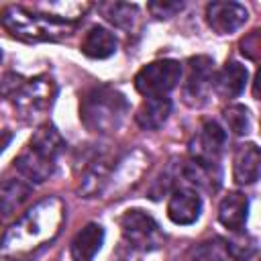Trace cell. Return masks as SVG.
Wrapping results in <instances>:
<instances>
[{
    "label": "cell",
    "mask_w": 261,
    "mask_h": 261,
    "mask_svg": "<svg viewBox=\"0 0 261 261\" xmlns=\"http://www.w3.org/2000/svg\"><path fill=\"white\" fill-rule=\"evenodd\" d=\"M247 8L239 2H210L206 6V22L218 35H230L247 22Z\"/></svg>",
    "instance_id": "30bf717a"
},
{
    "label": "cell",
    "mask_w": 261,
    "mask_h": 261,
    "mask_svg": "<svg viewBox=\"0 0 261 261\" xmlns=\"http://www.w3.org/2000/svg\"><path fill=\"white\" fill-rule=\"evenodd\" d=\"M224 130L208 120L200 126V130L192 137L190 141V155L194 161H202V163H218V157L222 153L224 147Z\"/></svg>",
    "instance_id": "9c48e42d"
},
{
    "label": "cell",
    "mask_w": 261,
    "mask_h": 261,
    "mask_svg": "<svg viewBox=\"0 0 261 261\" xmlns=\"http://www.w3.org/2000/svg\"><path fill=\"white\" fill-rule=\"evenodd\" d=\"M10 141H12V133L10 130H0V151H4Z\"/></svg>",
    "instance_id": "4316f807"
},
{
    "label": "cell",
    "mask_w": 261,
    "mask_h": 261,
    "mask_svg": "<svg viewBox=\"0 0 261 261\" xmlns=\"http://www.w3.org/2000/svg\"><path fill=\"white\" fill-rule=\"evenodd\" d=\"M181 175L192 186H198L206 192H216L220 186V177H222L218 163H202V161H194V159H190L188 163L181 165Z\"/></svg>",
    "instance_id": "d6986e66"
},
{
    "label": "cell",
    "mask_w": 261,
    "mask_h": 261,
    "mask_svg": "<svg viewBox=\"0 0 261 261\" xmlns=\"http://www.w3.org/2000/svg\"><path fill=\"white\" fill-rule=\"evenodd\" d=\"M259 169H261V153L255 143H245L239 145L234 153V163H232V177L239 186H249L259 179Z\"/></svg>",
    "instance_id": "7c38bea8"
},
{
    "label": "cell",
    "mask_w": 261,
    "mask_h": 261,
    "mask_svg": "<svg viewBox=\"0 0 261 261\" xmlns=\"http://www.w3.org/2000/svg\"><path fill=\"white\" fill-rule=\"evenodd\" d=\"M224 120H226V126L234 133V135H247L249 128H251V116H249V110L241 104H230L228 108H224Z\"/></svg>",
    "instance_id": "cb8c5ba5"
},
{
    "label": "cell",
    "mask_w": 261,
    "mask_h": 261,
    "mask_svg": "<svg viewBox=\"0 0 261 261\" xmlns=\"http://www.w3.org/2000/svg\"><path fill=\"white\" fill-rule=\"evenodd\" d=\"M104 243V228L96 222L86 224L71 241L69 255L73 261H92Z\"/></svg>",
    "instance_id": "5bb4252c"
},
{
    "label": "cell",
    "mask_w": 261,
    "mask_h": 261,
    "mask_svg": "<svg viewBox=\"0 0 261 261\" xmlns=\"http://www.w3.org/2000/svg\"><path fill=\"white\" fill-rule=\"evenodd\" d=\"M128 112L124 94L110 86H94L80 100V120L92 133H114Z\"/></svg>",
    "instance_id": "277c9868"
},
{
    "label": "cell",
    "mask_w": 261,
    "mask_h": 261,
    "mask_svg": "<svg viewBox=\"0 0 261 261\" xmlns=\"http://www.w3.org/2000/svg\"><path fill=\"white\" fill-rule=\"evenodd\" d=\"M65 206L59 198L51 196L27 210L2 237L0 257L6 261H29L41 253L61 230Z\"/></svg>",
    "instance_id": "6da1fadb"
},
{
    "label": "cell",
    "mask_w": 261,
    "mask_h": 261,
    "mask_svg": "<svg viewBox=\"0 0 261 261\" xmlns=\"http://www.w3.org/2000/svg\"><path fill=\"white\" fill-rule=\"evenodd\" d=\"M0 22L6 33H10L12 37L20 41H29V43L59 41L75 29V24L71 22H63L51 14L31 10L20 4L4 6L0 14Z\"/></svg>",
    "instance_id": "7a4b0ae2"
},
{
    "label": "cell",
    "mask_w": 261,
    "mask_h": 261,
    "mask_svg": "<svg viewBox=\"0 0 261 261\" xmlns=\"http://www.w3.org/2000/svg\"><path fill=\"white\" fill-rule=\"evenodd\" d=\"M181 8H184L181 2H163V0H159V2H149V4H147V10H149L155 18H171V16H175Z\"/></svg>",
    "instance_id": "d4e9b609"
},
{
    "label": "cell",
    "mask_w": 261,
    "mask_h": 261,
    "mask_svg": "<svg viewBox=\"0 0 261 261\" xmlns=\"http://www.w3.org/2000/svg\"><path fill=\"white\" fill-rule=\"evenodd\" d=\"M241 53L247 55L249 59H257L259 55V31H253L249 37L241 41Z\"/></svg>",
    "instance_id": "484cf974"
},
{
    "label": "cell",
    "mask_w": 261,
    "mask_h": 261,
    "mask_svg": "<svg viewBox=\"0 0 261 261\" xmlns=\"http://www.w3.org/2000/svg\"><path fill=\"white\" fill-rule=\"evenodd\" d=\"M0 94L8 98L22 116H37L53 104L55 84L47 75L24 80L20 75L8 73L0 84Z\"/></svg>",
    "instance_id": "5b68a950"
},
{
    "label": "cell",
    "mask_w": 261,
    "mask_h": 261,
    "mask_svg": "<svg viewBox=\"0 0 261 261\" xmlns=\"http://www.w3.org/2000/svg\"><path fill=\"white\" fill-rule=\"evenodd\" d=\"M171 114V100L169 98H147L137 114H135V120L141 128L145 130H157L159 126H163V122L167 120V116Z\"/></svg>",
    "instance_id": "ac0fdd59"
},
{
    "label": "cell",
    "mask_w": 261,
    "mask_h": 261,
    "mask_svg": "<svg viewBox=\"0 0 261 261\" xmlns=\"http://www.w3.org/2000/svg\"><path fill=\"white\" fill-rule=\"evenodd\" d=\"M202 200L190 188H175L167 202V216L173 224H192L200 218Z\"/></svg>",
    "instance_id": "8fae6325"
},
{
    "label": "cell",
    "mask_w": 261,
    "mask_h": 261,
    "mask_svg": "<svg viewBox=\"0 0 261 261\" xmlns=\"http://www.w3.org/2000/svg\"><path fill=\"white\" fill-rule=\"evenodd\" d=\"M0 57H2V55H0Z\"/></svg>",
    "instance_id": "f1b7e54d"
},
{
    "label": "cell",
    "mask_w": 261,
    "mask_h": 261,
    "mask_svg": "<svg viewBox=\"0 0 261 261\" xmlns=\"http://www.w3.org/2000/svg\"><path fill=\"white\" fill-rule=\"evenodd\" d=\"M124 261H139V259H124Z\"/></svg>",
    "instance_id": "83f0119b"
},
{
    "label": "cell",
    "mask_w": 261,
    "mask_h": 261,
    "mask_svg": "<svg viewBox=\"0 0 261 261\" xmlns=\"http://www.w3.org/2000/svg\"><path fill=\"white\" fill-rule=\"evenodd\" d=\"M247 84V69L245 65L237 61H228L214 77H212V88L220 98H234L245 90Z\"/></svg>",
    "instance_id": "2e32d148"
},
{
    "label": "cell",
    "mask_w": 261,
    "mask_h": 261,
    "mask_svg": "<svg viewBox=\"0 0 261 261\" xmlns=\"http://www.w3.org/2000/svg\"><path fill=\"white\" fill-rule=\"evenodd\" d=\"M63 149L65 141L59 130L53 124H43L31 137L27 149L14 159V167L24 179L41 184L53 173L55 161L63 153Z\"/></svg>",
    "instance_id": "3957f363"
},
{
    "label": "cell",
    "mask_w": 261,
    "mask_h": 261,
    "mask_svg": "<svg viewBox=\"0 0 261 261\" xmlns=\"http://www.w3.org/2000/svg\"><path fill=\"white\" fill-rule=\"evenodd\" d=\"M110 171H112V159L106 157V155H100L96 159L90 161V165L86 167L84 175H82V186H80V192L90 198V196H96L104 190V186L108 184L110 179Z\"/></svg>",
    "instance_id": "e0dca14e"
},
{
    "label": "cell",
    "mask_w": 261,
    "mask_h": 261,
    "mask_svg": "<svg viewBox=\"0 0 261 261\" xmlns=\"http://www.w3.org/2000/svg\"><path fill=\"white\" fill-rule=\"evenodd\" d=\"M114 51H116V37L104 27H92L82 41V53L90 59H106Z\"/></svg>",
    "instance_id": "ffe728a7"
},
{
    "label": "cell",
    "mask_w": 261,
    "mask_h": 261,
    "mask_svg": "<svg viewBox=\"0 0 261 261\" xmlns=\"http://www.w3.org/2000/svg\"><path fill=\"white\" fill-rule=\"evenodd\" d=\"M247 212H249L247 196L241 192H230L228 196L222 198L218 206V220L230 232H241L247 222Z\"/></svg>",
    "instance_id": "4fadbf2b"
},
{
    "label": "cell",
    "mask_w": 261,
    "mask_h": 261,
    "mask_svg": "<svg viewBox=\"0 0 261 261\" xmlns=\"http://www.w3.org/2000/svg\"><path fill=\"white\" fill-rule=\"evenodd\" d=\"M214 61L206 55L192 57L188 61V75L184 84V100L190 106H202L206 102L208 90L212 88Z\"/></svg>",
    "instance_id": "ba28073f"
},
{
    "label": "cell",
    "mask_w": 261,
    "mask_h": 261,
    "mask_svg": "<svg viewBox=\"0 0 261 261\" xmlns=\"http://www.w3.org/2000/svg\"><path fill=\"white\" fill-rule=\"evenodd\" d=\"M120 232L128 247L137 251H155L163 245L165 237L155 218L143 210H126L120 216Z\"/></svg>",
    "instance_id": "52a82bcc"
},
{
    "label": "cell",
    "mask_w": 261,
    "mask_h": 261,
    "mask_svg": "<svg viewBox=\"0 0 261 261\" xmlns=\"http://www.w3.org/2000/svg\"><path fill=\"white\" fill-rule=\"evenodd\" d=\"M224 257H226V247L218 239L198 243L188 253V261H224Z\"/></svg>",
    "instance_id": "7402d4cb"
},
{
    "label": "cell",
    "mask_w": 261,
    "mask_h": 261,
    "mask_svg": "<svg viewBox=\"0 0 261 261\" xmlns=\"http://www.w3.org/2000/svg\"><path fill=\"white\" fill-rule=\"evenodd\" d=\"M100 10L108 22H112L114 27H120V29H133V24L139 16V8L135 4H124V2L100 4Z\"/></svg>",
    "instance_id": "44dd1931"
},
{
    "label": "cell",
    "mask_w": 261,
    "mask_h": 261,
    "mask_svg": "<svg viewBox=\"0 0 261 261\" xmlns=\"http://www.w3.org/2000/svg\"><path fill=\"white\" fill-rule=\"evenodd\" d=\"M31 194H33V186L27 179L6 177L0 184V214L4 218L16 214L31 198Z\"/></svg>",
    "instance_id": "9a60e30c"
},
{
    "label": "cell",
    "mask_w": 261,
    "mask_h": 261,
    "mask_svg": "<svg viewBox=\"0 0 261 261\" xmlns=\"http://www.w3.org/2000/svg\"><path fill=\"white\" fill-rule=\"evenodd\" d=\"M226 247V255L232 257L234 261H247L249 257H253V253L257 251V243L253 237L241 232H234V237L224 245Z\"/></svg>",
    "instance_id": "603a6c76"
},
{
    "label": "cell",
    "mask_w": 261,
    "mask_h": 261,
    "mask_svg": "<svg viewBox=\"0 0 261 261\" xmlns=\"http://www.w3.org/2000/svg\"><path fill=\"white\" fill-rule=\"evenodd\" d=\"M181 77V65L175 59H157L143 65L135 75V88L145 98H163Z\"/></svg>",
    "instance_id": "8992f818"
}]
</instances>
